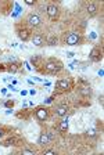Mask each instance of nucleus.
Segmentation results:
<instances>
[{
	"label": "nucleus",
	"mask_w": 104,
	"mask_h": 155,
	"mask_svg": "<svg viewBox=\"0 0 104 155\" xmlns=\"http://www.w3.org/2000/svg\"><path fill=\"white\" fill-rule=\"evenodd\" d=\"M62 68H64V64L60 61L59 58L50 57L47 60H45V64L39 69V72L46 74V75H57L62 71Z\"/></svg>",
	"instance_id": "f257e3e1"
},
{
	"label": "nucleus",
	"mask_w": 104,
	"mask_h": 155,
	"mask_svg": "<svg viewBox=\"0 0 104 155\" xmlns=\"http://www.w3.org/2000/svg\"><path fill=\"white\" fill-rule=\"evenodd\" d=\"M60 42L62 46H81L85 42V38L82 33L76 31H67V32H62Z\"/></svg>",
	"instance_id": "f03ea898"
},
{
	"label": "nucleus",
	"mask_w": 104,
	"mask_h": 155,
	"mask_svg": "<svg viewBox=\"0 0 104 155\" xmlns=\"http://www.w3.org/2000/svg\"><path fill=\"white\" fill-rule=\"evenodd\" d=\"M75 87V81L72 78H67V79H59L55 82V96L59 94H65L69 93Z\"/></svg>",
	"instance_id": "7ed1b4c3"
},
{
	"label": "nucleus",
	"mask_w": 104,
	"mask_h": 155,
	"mask_svg": "<svg viewBox=\"0 0 104 155\" xmlns=\"http://www.w3.org/2000/svg\"><path fill=\"white\" fill-rule=\"evenodd\" d=\"M50 114H52V110L45 105L36 107L35 110L32 111V115H35V118L39 120V122H46V120L50 118Z\"/></svg>",
	"instance_id": "20e7f679"
},
{
	"label": "nucleus",
	"mask_w": 104,
	"mask_h": 155,
	"mask_svg": "<svg viewBox=\"0 0 104 155\" xmlns=\"http://www.w3.org/2000/svg\"><path fill=\"white\" fill-rule=\"evenodd\" d=\"M15 32H17V36H18L22 42H28V40H31V38H32V29L26 25H17Z\"/></svg>",
	"instance_id": "39448f33"
},
{
	"label": "nucleus",
	"mask_w": 104,
	"mask_h": 155,
	"mask_svg": "<svg viewBox=\"0 0 104 155\" xmlns=\"http://www.w3.org/2000/svg\"><path fill=\"white\" fill-rule=\"evenodd\" d=\"M79 86L78 89H76V91H78V94L81 97H83V98H90L92 97V93H93V90H92L90 84L88 83L86 81H82V79H79Z\"/></svg>",
	"instance_id": "423d86ee"
},
{
	"label": "nucleus",
	"mask_w": 104,
	"mask_h": 155,
	"mask_svg": "<svg viewBox=\"0 0 104 155\" xmlns=\"http://www.w3.org/2000/svg\"><path fill=\"white\" fill-rule=\"evenodd\" d=\"M46 14H47V17H49V19L52 22H57L60 19L61 11H60V7L57 4H49L46 7Z\"/></svg>",
	"instance_id": "0eeeda50"
},
{
	"label": "nucleus",
	"mask_w": 104,
	"mask_h": 155,
	"mask_svg": "<svg viewBox=\"0 0 104 155\" xmlns=\"http://www.w3.org/2000/svg\"><path fill=\"white\" fill-rule=\"evenodd\" d=\"M53 114H54L55 116H60V118H64V116H68L69 114V107L67 105V104H60V105H55L54 108H53Z\"/></svg>",
	"instance_id": "6e6552de"
},
{
	"label": "nucleus",
	"mask_w": 104,
	"mask_h": 155,
	"mask_svg": "<svg viewBox=\"0 0 104 155\" xmlns=\"http://www.w3.org/2000/svg\"><path fill=\"white\" fill-rule=\"evenodd\" d=\"M40 24H42V19H40V17L38 15V14H28V17H26V26H29V28H38V26H40Z\"/></svg>",
	"instance_id": "1a4fd4ad"
},
{
	"label": "nucleus",
	"mask_w": 104,
	"mask_h": 155,
	"mask_svg": "<svg viewBox=\"0 0 104 155\" xmlns=\"http://www.w3.org/2000/svg\"><path fill=\"white\" fill-rule=\"evenodd\" d=\"M89 58H90V61L93 62H100L103 60V48L99 47V46H94L92 48L90 54H89Z\"/></svg>",
	"instance_id": "9d476101"
},
{
	"label": "nucleus",
	"mask_w": 104,
	"mask_h": 155,
	"mask_svg": "<svg viewBox=\"0 0 104 155\" xmlns=\"http://www.w3.org/2000/svg\"><path fill=\"white\" fill-rule=\"evenodd\" d=\"M32 43L36 47H43L46 46V36L43 33H32V38H31Z\"/></svg>",
	"instance_id": "9b49d317"
},
{
	"label": "nucleus",
	"mask_w": 104,
	"mask_h": 155,
	"mask_svg": "<svg viewBox=\"0 0 104 155\" xmlns=\"http://www.w3.org/2000/svg\"><path fill=\"white\" fill-rule=\"evenodd\" d=\"M85 11H86V15H88L89 18H92V17H94L96 14H97V11H99L97 4L89 2V3L85 4Z\"/></svg>",
	"instance_id": "f8f14e48"
},
{
	"label": "nucleus",
	"mask_w": 104,
	"mask_h": 155,
	"mask_svg": "<svg viewBox=\"0 0 104 155\" xmlns=\"http://www.w3.org/2000/svg\"><path fill=\"white\" fill-rule=\"evenodd\" d=\"M13 6L14 4L8 0H3V2H0V13L3 14V15H8L11 13V10H13Z\"/></svg>",
	"instance_id": "ddd939ff"
},
{
	"label": "nucleus",
	"mask_w": 104,
	"mask_h": 155,
	"mask_svg": "<svg viewBox=\"0 0 104 155\" xmlns=\"http://www.w3.org/2000/svg\"><path fill=\"white\" fill-rule=\"evenodd\" d=\"M0 144L3 145V147H10V145H21V139H20V137H17V136H10V137H7L6 140H3Z\"/></svg>",
	"instance_id": "4468645a"
},
{
	"label": "nucleus",
	"mask_w": 104,
	"mask_h": 155,
	"mask_svg": "<svg viewBox=\"0 0 104 155\" xmlns=\"http://www.w3.org/2000/svg\"><path fill=\"white\" fill-rule=\"evenodd\" d=\"M22 68V64L18 61H14V62H8V64H6V71L10 72V74H15V72H18Z\"/></svg>",
	"instance_id": "2eb2a0df"
},
{
	"label": "nucleus",
	"mask_w": 104,
	"mask_h": 155,
	"mask_svg": "<svg viewBox=\"0 0 104 155\" xmlns=\"http://www.w3.org/2000/svg\"><path fill=\"white\" fill-rule=\"evenodd\" d=\"M31 64L33 65V67L36 68V69H38V71H39L40 68L43 67V64H45V58L42 57V55H33L32 58H31Z\"/></svg>",
	"instance_id": "dca6fc26"
},
{
	"label": "nucleus",
	"mask_w": 104,
	"mask_h": 155,
	"mask_svg": "<svg viewBox=\"0 0 104 155\" xmlns=\"http://www.w3.org/2000/svg\"><path fill=\"white\" fill-rule=\"evenodd\" d=\"M55 130L60 133V134H64L68 130V119H62L60 120L57 125H55Z\"/></svg>",
	"instance_id": "f3484780"
},
{
	"label": "nucleus",
	"mask_w": 104,
	"mask_h": 155,
	"mask_svg": "<svg viewBox=\"0 0 104 155\" xmlns=\"http://www.w3.org/2000/svg\"><path fill=\"white\" fill-rule=\"evenodd\" d=\"M50 141H52V136H50V133H47V132H42V133H40L39 140H38L39 145H47Z\"/></svg>",
	"instance_id": "a211bd4d"
},
{
	"label": "nucleus",
	"mask_w": 104,
	"mask_h": 155,
	"mask_svg": "<svg viewBox=\"0 0 104 155\" xmlns=\"http://www.w3.org/2000/svg\"><path fill=\"white\" fill-rule=\"evenodd\" d=\"M59 45V38L55 35H49L46 38V46H57Z\"/></svg>",
	"instance_id": "6ab92c4d"
},
{
	"label": "nucleus",
	"mask_w": 104,
	"mask_h": 155,
	"mask_svg": "<svg viewBox=\"0 0 104 155\" xmlns=\"http://www.w3.org/2000/svg\"><path fill=\"white\" fill-rule=\"evenodd\" d=\"M32 115V111H28V110H21L20 112L17 114V118H20V119H24V120H28Z\"/></svg>",
	"instance_id": "aec40b11"
},
{
	"label": "nucleus",
	"mask_w": 104,
	"mask_h": 155,
	"mask_svg": "<svg viewBox=\"0 0 104 155\" xmlns=\"http://www.w3.org/2000/svg\"><path fill=\"white\" fill-rule=\"evenodd\" d=\"M14 104H15V101L14 100H7V101H4L3 103V105L6 107V108H8V110H11V108L14 107Z\"/></svg>",
	"instance_id": "412c9836"
},
{
	"label": "nucleus",
	"mask_w": 104,
	"mask_h": 155,
	"mask_svg": "<svg viewBox=\"0 0 104 155\" xmlns=\"http://www.w3.org/2000/svg\"><path fill=\"white\" fill-rule=\"evenodd\" d=\"M7 132H10V129H8V127H6V126H0V139H2V137H3Z\"/></svg>",
	"instance_id": "4be33fe9"
},
{
	"label": "nucleus",
	"mask_w": 104,
	"mask_h": 155,
	"mask_svg": "<svg viewBox=\"0 0 104 155\" xmlns=\"http://www.w3.org/2000/svg\"><path fill=\"white\" fill-rule=\"evenodd\" d=\"M21 154H25V155H35V151H32V150H28V148H24V150H21Z\"/></svg>",
	"instance_id": "5701e85b"
},
{
	"label": "nucleus",
	"mask_w": 104,
	"mask_h": 155,
	"mask_svg": "<svg viewBox=\"0 0 104 155\" xmlns=\"http://www.w3.org/2000/svg\"><path fill=\"white\" fill-rule=\"evenodd\" d=\"M86 134H88L89 137H96V130H94V129H89L88 132H86Z\"/></svg>",
	"instance_id": "b1692460"
},
{
	"label": "nucleus",
	"mask_w": 104,
	"mask_h": 155,
	"mask_svg": "<svg viewBox=\"0 0 104 155\" xmlns=\"http://www.w3.org/2000/svg\"><path fill=\"white\" fill-rule=\"evenodd\" d=\"M43 154H50V155H57V152L54 151V150H45L43 151Z\"/></svg>",
	"instance_id": "393cba45"
},
{
	"label": "nucleus",
	"mask_w": 104,
	"mask_h": 155,
	"mask_svg": "<svg viewBox=\"0 0 104 155\" xmlns=\"http://www.w3.org/2000/svg\"><path fill=\"white\" fill-rule=\"evenodd\" d=\"M25 4H28V6H35L36 2H35V0H33V2H32V0H25Z\"/></svg>",
	"instance_id": "a878e982"
},
{
	"label": "nucleus",
	"mask_w": 104,
	"mask_h": 155,
	"mask_svg": "<svg viewBox=\"0 0 104 155\" xmlns=\"http://www.w3.org/2000/svg\"><path fill=\"white\" fill-rule=\"evenodd\" d=\"M99 104H100V105H103V104H104V96H103V94H100V96H99Z\"/></svg>",
	"instance_id": "bb28decb"
},
{
	"label": "nucleus",
	"mask_w": 104,
	"mask_h": 155,
	"mask_svg": "<svg viewBox=\"0 0 104 155\" xmlns=\"http://www.w3.org/2000/svg\"><path fill=\"white\" fill-rule=\"evenodd\" d=\"M96 122H97V127H100V130H103V120L97 119Z\"/></svg>",
	"instance_id": "cd10ccee"
},
{
	"label": "nucleus",
	"mask_w": 104,
	"mask_h": 155,
	"mask_svg": "<svg viewBox=\"0 0 104 155\" xmlns=\"http://www.w3.org/2000/svg\"><path fill=\"white\" fill-rule=\"evenodd\" d=\"M0 72H6V64H0Z\"/></svg>",
	"instance_id": "c85d7f7f"
}]
</instances>
